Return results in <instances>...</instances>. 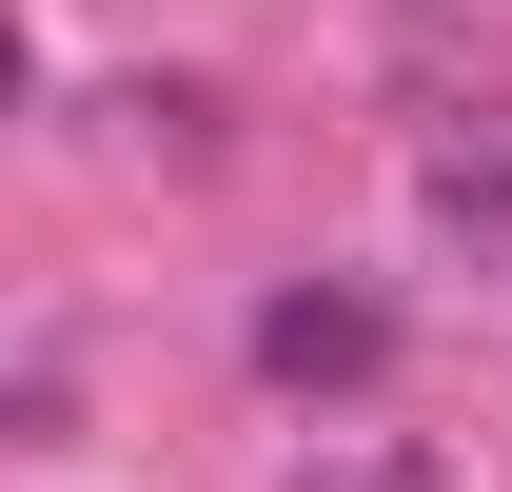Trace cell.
<instances>
[{"label":"cell","instance_id":"obj_1","mask_svg":"<svg viewBox=\"0 0 512 492\" xmlns=\"http://www.w3.org/2000/svg\"><path fill=\"white\" fill-rule=\"evenodd\" d=\"M375 355H394L375 296H276V315H256V374H375Z\"/></svg>","mask_w":512,"mask_h":492},{"label":"cell","instance_id":"obj_2","mask_svg":"<svg viewBox=\"0 0 512 492\" xmlns=\"http://www.w3.org/2000/svg\"><path fill=\"white\" fill-rule=\"evenodd\" d=\"M434 217H453L473 256H512V158H434Z\"/></svg>","mask_w":512,"mask_h":492},{"label":"cell","instance_id":"obj_3","mask_svg":"<svg viewBox=\"0 0 512 492\" xmlns=\"http://www.w3.org/2000/svg\"><path fill=\"white\" fill-rule=\"evenodd\" d=\"M296 492H414V453H335V473H296Z\"/></svg>","mask_w":512,"mask_h":492}]
</instances>
